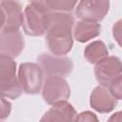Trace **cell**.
I'll return each instance as SVG.
<instances>
[{"label":"cell","instance_id":"obj_1","mask_svg":"<svg viewBox=\"0 0 122 122\" xmlns=\"http://www.w3.org/2000/svg\"><path fill=\"white\" fill-rule=\"evenodd\" d=\"M74 17L70 12H50L46 30L48 49L54 56H64L72 48Z\"/></svg>","mask_w":122,"mask_h":122},{"label":"cell","instance_id":"obj_2","mask_svg":"<svg viewBox=\"0 0 122 122\" xmlns=\"http://www.w3.org/2000/svg\"><path fill=\"white\" fill-rule=\"evenodd\" d=\"M50 12L44 1L30 2L23 11L22 27L24 32L30 36H41L45 34Z\"/></svg>","mask_w":122,"mask_h":122},{"label":"cell","instance_id":"obj_3","mask_svg":"<svg viewBox=\"0 0 122 122\" xmlns=\"http://www.w3.org/2000/svg\"><path fill=\"white\" fill-rule=\"evenodd\" d=\"M0 93L10 99H17L22 93L16 75V62L3 54H0Z\"/></svg>","mask_w":122,"mask_h":122},{"label":"cell","instance_id":"obj_4","mask_svg":"<svg viewBox=\"0 0 122 122\" xmlns=\"http://www.w3.org/2000/svg\"><path fill=\"white\" fill-rule=\"evenodd\" d=\"M43 76V71L36 63L25 62L19 66L17 79L22 92L27 94H37L41 91Z\"/></svg>","mask_w":122,"mask_h":122},{"label":"cell","instance_id":"obj_5","mask_svg":"<svg viewBox=\"0 0 122 122\" xmlns=\"http://www.w3.org/2000/svg\"><path fill=\"white\" fill-rule=\"evenodd\" d=\"M42 96L44 101L49 105H57L64 102L71 96V88L61 76L46 77L42 85Z\"/></svg>","mask_w":122,"mask_h":122},{"label":"cell","instance_id":"obj_6","mask_svg":"<svg viewBox=\"0 0 122 122\" xmlns=\"http://www.w3.org/2000/svg\"><path fill=\"white\" fill-rule=\"evenodd\" d=\"M37 61L46 77H63L70 74L73 69L71 59L66 56H54L49 53H41L37 56Z\"/></svg>","mask_w":122,"mask_h":122},{"label":"cell","instance_id":"obj_7","mask_svg":"<svg viewBox=\"0 0 122 122\" xmlns=\"http://www.w3.org/2000/svg\"><path fill=\"white\" fill-rule=\"evenodd\" d=\"M110 9V2L106 0H84L76 5L75 15L81 21L95 22L103 20Z\"/></svg>","mask_w":122,"mask_h":122},{"label":"cell","instance_id":"obj_8","mask_svg":"<svg viewBox=\"0 0 122 122\" xmlns=\"http://www.w3.org/2000/svg\"><path fill=\"white\" fill-rule=\"evenodd\" d=\"M94 75L97 82L104 87L117 76L121 75V61L117 56H107L97 62L94 67Z\"/></svg>","mask_w":122,"mask_h":122},{"label":"cell","instance_id":"obj_9","mask_svg":"<svg viewBox=\"0 0 122 122\" xmlns=\"http://www.w3.org/2000/svg\"><path fill=\"white\" fill-rule=\"evenodd\" d=\"M24 49V39L20 30L0 31V54L17 57Z\"/></svg>","mask_w":122,"mask_h":122},{"label":"cell","instance_id":"obj_10","mask_svg":"<svg viewBox=\"0 0 122 122\" xmlns=\"http://www.w3.org/2000/svg\"><path fill=\"white\" fill-rule=\"evenodd\" d=\"M117 100L110 93L107 87L99 85L95 87L91 93L90 105L98 112H110L115 108Z\"/></svg>","mask_w":122,"mask_h":122},{"label":"cell","instance_id":"obj_11","mask_svg":"<svg viewBox=\"0 0 122 122\" xmlns=\"http://www.w3.org/2000/svg\"><path fill=\"white\" fill-rule=\"evenodd\" d=\"M0 5L5 14V25L2 30L16 31L23 23V10L19 2L1 1Z\"/></svg>","mask_w":122,"mask_h":122},{"label":"cell","instance_id":"obj_12","mask_svg":"<svg viewBox=\"0 0 122 122\" xmlns=\"http://www.w3.org/2000/svg\"><path fill=\"white\" fill-rule=\"evenodd\" d=\"M77 112L71 103L53 105L41 117L40 122H75Z\"/></svg>","mask_w":122,"mask_h":122},{"label":"cell","instance_id":"obj_13","mask_svg":"<svg viewBox=\"0 0 122 122\" xmlns=\"http://www.w3.org/2000/svg\"><path fill=\"white\" fill-rule=\"evenodd\" d=\"M101 31V26L99 23L78 21L73 30V37L80 43H85L91 39L98 36Z\"/></svg>","mask_w":122,"mask_h":122},{"label":"cell","instance_id":"obj_14","mask_svg":"<svg viewBox=\"0 0 122 122\" xmlns=\"http://www.w3.org/2000/svg\"><path fill=\"white\" fill-rule=\"evenodd\" d=\"M109 51L103 41L96 40L89 44L84 50V56L91 64H96L103 58L107 57Z\"/></svg>","mask_w":122,"mask_h":122},{"label":"cell","instance_id":"obj_15","mask_svg":"<svg viewBox=\"0 0 122 122\" xmlns=\"http://www.w3.org/2000/svg\"><path fill=\"white\" fill-rule=\"evenodd\" d=\"M44 2L51 12H69L77 5L76 1L66 0H46Z\"/></svg>","mask_w":122,"mask_h":122},{"label":"cell","instance_id":"obj_16","mask_svg":"<svg viewBox=\"0 0 122 122\" xmlns=\"http://www.w3.org/2000/svg\"><path fill=\"white\" fill-rule=\"evenodd\" d=\"M108 90L110 93L118 101L122 98V75L117 76L114 78L109 85H108Z\"/></svg>","mask_w":122,"mask_h":122},{"label":"cell","instance_id":"obj_17","mask_svg":"<svg viewBox=\"0 0 122 122\" xmlns=\"http://www.w3.org/2000/svg\"><path fill=\"white\" fill-rule=\"evenodd\" d=\"M11 112V104L0 93V120L8 118Z\"/></svg>","mask_w":122,"mask_h":122},{"label":"cell","instance_id":"obj_18","mask_svg":"<svg viewBox=\"0 0 122 122\" xmlns=\"http://www.w3.org/2000/svg\"><path fill=\"white\" fill-rule=\"evenodd\" d=\"M75 122H99L96 114L90 111H85L76 115Z\"/></svg>","mask_w":122,"mask_h":122},{"label":"cell","instance_id":"obj_19","mask_svg":"<svg viewBox=\"0 0 122 122\" xmlns=\"http://www.w3.org/2000/svg\"><path fill=\"white\" fill-rule=\"evenodd\" d=\"M121 20H118L112 26V36L119 46H121Z\"/></svg>","mask_w":122,"mask_h":122},{"label":"cell","instance_id":"obj_20","mask_svg":"<svg viewBox=\"0 0 122 122\" xmlns=\"http://www.w3.org/2000/svg\"><path fill=\"white\" fill-rule=\"evenodd\" d=\"M121 121H122V113H121V112H114L107 120V122H121Z\"/></svg>","mask_w":122,"mask_h":122},{"label":"cell","instance_id":"obj_21","mask_svg":"<svg viewBox=\"0 0 122 122\" xmlns=\"http://www.w3.org/2000/svg\"><path fill=\"white\" fill-rule=\"evenodd\" d=\"M5 25V14H4V10L0 5V31L3 30Z\"/></svg>","mask_w":122,"mask_h":122}]
</instances>
